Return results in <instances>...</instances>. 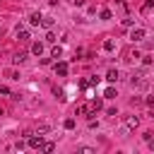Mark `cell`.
I'll list each match as a JSON object with an SVG mask.
<instances>
[{"instance_id":"6da1fadb","label":"cell","mask_w":154,"mask_h":154,"mask_svg":"<svg viewBox=\"0 0 154 154\" xmlns=\"http://www.w3.org/2000/svg\"><path fill=\"white\" fill-rule=\"evenodd\" d=\"M130 84H132V87H142V84H144V72H142V70H135L132 77H130Z\"/></svg>"},{"instance_id":"7a4b0ae2","label":"cell","mask_w":154,"mask_h":154,"mask_svg":"<svg viewBox=\"0 0 154 154\" xmlns=\"http://www.w3.org/2000/svg\"><path fill=\"white\" fill-rule=\"evenodd\" d=\"M137 123H140V118H137V116H128V118H125V128H123V135H125L128 130H135V128H137Z\"/></svg>"},{"instance_id":"3957f363","label":"cell","mask_w":154,"mask_h":154,"mask_svg":"<svg viewBox=\"0 0 154 154\" xmlns=\"http://www.w3.org/2000/svg\"><path fill=\"white\" fill-rule=\"evenodd\" d=\"M26 144H29V147H34V149H41V144H43V140H41V135H38V137H34V135H29V137H26Z\"/></svg>"},{"instance_id":"277c9868","label":"cell","mask_w":154,"mask_h":154,"mask_svg":"<svg viewBox=\"0 0 154 154\" xmlns=\"http://www.w3.org/2000/svg\"><path fill=\"white\" fill-rule=\"evenodd\" d=\"M14 34H17V38H19V41H29V31H26L24 26H19V24H17V29H14Z\"/></svg>"},{"instance_id":"5b68a950","label":"cell","mask_w":154,"mask_h":154,"mask_svg":"<svg viewBox=\"0 0 154 154\" xmlns=\"http://www.w3.org/2000/svg\"><path fill=\"white\" fill-rule=\"evenodd\" d=\"M130 38H132V41H142V38H144V29H140V26L132 29V31H130Z\"/></svg>"},{"instance_id":"8992f818","label":"cell","mask_w":154,"mask_h":154,"mask_svg":"<svg viewBox=\"0 0 154 154\" xmlns=\"http://www.w3.org/2000/svg\"><path fill=\"white\" fill-rule=\"evenodd\" d=\"M55 72H58L60 77H65V75H67V63H58V65H55Z\"/></svg>"},{"instance_id":"52a82bcc","label":"cell","mask_w":154,"mask_h":154,"mask_svg":"<svg viewBox=\"0 0 154 154\" xmlns=\"http://www.w3.org/2000/svg\"><path fill=\"white\" fill-rule=\"evenodd\" d=\"M41 19H43V17H41V14H38V12H34V14H31V17H29V22H31V24H34V26H38V24H41Z\"/></svg>"},{"instance_id":"ba28073f","label":"cell","mask_w":154,"mask_h":154,"mask_svg":"<svg viewBox=\"0 0 154 154\" xmlns=\"http://www.w3.org/2000/svg\"><path fill=\"white\" fill-rule=\"evenodd\" d=\"M31 53H34V55H41V53H43V43H38V41H36V43L31 46Z\"/></svg>"},{"instance_id":"9c48e42d","label":"cell","mask_w":154,"mask_h":154,"mask_svg":"<svg viewBox=\"0 0 154 154\" xmlns=\"http://www.w3.org/2000/svg\"><path fill=\"white\" fill-rule=\"evenodd\" d=\"M106 79H108V82H116V79H118V70H108Z\"/></svg>"},{"instance_id":"30bf717a","label":"cell","mask_w":154,"mask_h":154,"mask_svg":"<svg viewBox=\"0 0 154 154\" xmlns=\"http://www.w3.org/2000/svg\"><path fill=\"white\" fill-rule=\"evenodd\" d=\"M51 55H53V58H60V55H63V48H60V46H53Z\"/></svg>"},{"instance_id":"8fae6325","label":"cell","mask_w":154,"mask_h":154,"mask_svg":"<svg viewBox=\"0 0 154 154\" xmlns=\"http://www.w3.org/2000/svg\"><path fill=\"white\" fill-rule=\"evenodd\" d=\"M24 60H26V53H24V51H19V53L14 55V63H24Z\"/></svg>"},{"instance_id":"7c38bea8","label":"cell","mask_w":154,"mask_h":154,"mask_svg":"<svg viewBox=\"0 0 154 154\" xmlns=\"http://www.w3.org/2000/svg\"><path fill=\"white\" fill-rule=\"evenodd\" d=\"M103 96H106V99H116V89H113V87H108V89L103 91Z\"/></svg>"},{"instance_id":"4fadbf2b","label":"cell","mask_w":154,"mask_h":154,"mask_svg":"<svg viewBox=\"0 0 154 154\" xmlns=\"http://www.w3.org/2000/svg\"><path fill=\"white\" fill-rule=\"evenodd\" d=\"M113 48H116V41H111V38H108V41L103 43V51H113Z\"/></svg>"},{"instance_id":"5bb4252c","label":"cell","mask_w":154,"mask_h":154,"mask_svg":"<svg viewBox=\"0 0 154 154\" xmlns=\"http://www.w3.org/2000/svg\"><path fill=\"white\" fill-rule=\"evenodd\" d=\"M63 125H65V130H72V128H75V118H67Z\"/></svg>"},{"instance_id":"9a60e30c","label":"cell","mask_w":154,"mask_h":154,"mask_svg":"<svg viewBox=\"0 0 154 154\" xmlns=\"http://www.w3.org/2000/svg\"><path fill=\"white\" fill-rule=\"evenodd\" d=\"M41 149H43V152H53L55 147H53V142H43V144H41Z\"/></svg>"},{"instance_id":"2e32d148","label":"cell","mask_w":154,"mask_h":154,"mask_svg":"<svg viewBox=\"0 0 154 154\" xmlns=\"http://www.w3.org/2000/svg\"><path fill=\"white\" fill-rule=\"evenodd\" d=\"M41 24L48 29V26H53V19H51V17H43V19H41Z\"/></svg>"},{"instance_id":"e0dca14e","label":"cell","mask_w":154,"mask_h":154,"mask_svg":"<svg viewBox=\"0 0 154 154\" xmlns=\"http://www.w3.org/2000/svg\"><path fill=\"white\" fill-rule=\"evenodd\" d=\"M101 106H103V103H101V101H99V99H94V101H91V111H99V108H101Z\"/></svg>"},{"instance_id":"ac0fdd59","label":"cell","mask_w":154,"mask_h":154,"mask_svg":"<svg viewBox=\"0 0 154 154\" xmlns=\"http://www.w3.org/2000/svg\"><path fill=\"white\" fill-rule=\"evenodd\" d=\"M137 58H140V53H137V51H132V53H128V60H130V63H132V60H137Z\"/></svg>"},{"instance_id":"d6986e66","label":"cell","mask_w":154,"mask_h":154,"mask_svg":"<svg viewBox=\"0 0 154 154\" xmlns=\"http://www.w3.org/2000/svg\"><path fill=\"white\" fill-rule=\"evenodd\" d=\"M48 130H51L48 125H38V130H36V135H43V132H48Z\"/></svg>"},{"instance_id":"ffe728a7","label":"cell","mask_w":154,"mask_h":154,"mask_svg":"<svg viewBox=\"0 0 154 154\" xmlns=\"http://www.w3.org/2000/svg\"><path fill=\"white\" fill-rule=\"evenodd\" d=\"M152 5H154V0H147V2H144V7H142V12H149V10H152Z\"/></svg>"},{"instance_id":"44dd1931","label":"cell","mask_w":154,"mask_h":154,"mask_svg":"<svg viewBox=\"0 0 154 154\" xmlns=\"http://www.w3.org/2000/svg\"><path fill=\"white\" fill-rule=\"evenodd\" d=\"M101 19H111V10H101Z\"/></svg>"},{"instance_id":"7402d4cb","label":"cell","mask_w":154,"mask_h":154,"mask_svg":"<svg viewBox=\"0 0 154 154\" xmlns=\"http://www.w3.org/2000/svg\"><path fill=\"white\" fill-rule=\"evenodd\" d=\"M7 77H12V79H19V75H17L14 70H7Z\"/></svg>"},{"instance_id":"603a6c76","label":"cell","mask_w":154,"mask_h":154,"mask_svg":"<svg viewBox=\"0 0 154 154\" xmlns=\"http://www.w3.org/2000/svg\"><path fill=\"white\" fill-rule=\"evenodd\" d=\"M24 144H26V142H22V140H19V142L14 144V149H17V152H22V149H24Z\"/></svg>"},{"instance_id":"cb8c5ba5","label":"cell","mask_w":154,"mask_h":154,"mask_svg":"<svg viewBox=\"0 0 154 154\" xmlns=\"http://www.w3.org/2000/svg\"><path fill=\"white\" fill-rule=\"evenodd\" d=\"M79 152H82V154H94V149H91V147H82Z\"/></svg>"},{"instance_id":"d4e9b609","label":"cell","mask_w":154,"mask_h":154,"mask_svg":"<svg viewBox=\"0 0 154 154\" xmlns=\"http://www.w3.org/2000/svg\"><path fill=\"white\" fill-rule=\"evenodd\" d=\"M72 2H75V5H82V2H84V0H72Z\"/></svg>"},{"instance_id":"484cf974","label":"cell","mask_w":154,"mask_h":154,"mask_svg":"<svg viewBox=\"0 0 154 154\" xmlns=\"http://www.w3.org/2000/svg\"><path fill=\"white\" fill-rule=\"evenodd\" d=\"M149 147H152V149H154V137H152V140H149Z\"/></svg>"}]
</instances>
